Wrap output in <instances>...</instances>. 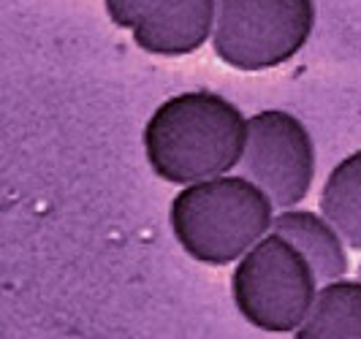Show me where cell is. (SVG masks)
I'll return each instance as SVG.
<instances>
[{"instance_id":"1","label":"cell","mask_w":361,"mask_h":339,"mask_svg":"<svg viewBox=\"0 0 361 339\" xmlns=\"http://www.w3.org/2000/svg\"><path fill=\"white\" fill-rule=\"evenodd\" d=\"M147 166L169 185L228 174L245 158L247 117L212 90H185L166 98L142 130Z\"/></svg>"},{"instance_id":"2","label":"cell","mask_w":361,"mask_h":339,"mask_svg":"<svg viewBox=\"0 0 361 339\" xmlns=\"http://www.w3.org/2000/svg\"><path fill=\"white\" fill-rule=\"evenodd\" d=\"M274 201L253 179L217 174L182 185L169 204V228L188 258L204 266L236 264L271 231Z\"/></svg>"},{"instance_id":"3","label":"cell","mask_w":361,"mask_h":339,"mask_svg":"<svg viewBox=\"0 0 361 339\" xmlns=\"http://www.w3.org/2000/svg\"><path fill=\"white\" fill-rule=\"evenodd\" d=\"M318 271L286 233H264L234 264L231 299L258 331L296 334L318 296Z\"/></svg>"},{"instance_id":"4","label":"cell","mask_w":361,"mask_h":339,"mask_svg":"<svg viewBox=\"0 0 361 339\" xmlns=\"http://www.w3.org/2000/svg\"><path fill=\"white\" fill-rule=\"evenodd\" d=\"M315 0H217L212 49L236 71H269L307 47Z\"/></svg>"},{"instance_id":"5","label":"cell","mask_w":361,"mask_h":339,"mask_svg":"<svg viewBox=\"0 0 361 339\" xmlns=\"http://www.w3.org/2000/svg\"><path fill=\"white\" fill-rule=\"evenodd\" d=\"M245 174L271 196L277 209L299 207L315 179V144L307 125L286 109L247 117Z\"/></svg>"},{"instance_id":"6","label":"cell","mask_w":361,"mask_h":339,"mask_svg":"<svg viewBox=\"0 0 361 339\" xmlns=\"http://www.w3.org/2000/svg\"><path fill=\"white\" fill-rule=\"evenodd\" d=\"M109 19L155 57H185L215 30L217 0H104Z\"/></svg>"},{"instance_id":"7","label":"cell","mask_w":361,"mask_h":339,"mask_svg":"<svg viewBox=\"0 0 361 339\" xmlns=\"http://www.w3.org/2000/svg\"><path fill=\"white\" fill-rule=\"evenodd\" d=\"M271 228L286 233L290 242L307 255L312 269L318 271L321 283L345 277V271H348V242L324 212L288 207V209H280V214H274Z\"/></svg>"},{"instance_id":"8","label":"cell","mask_w":361,"mask_h":339,"mask_svg":"<svg viewBox=\"0 0 361 339\" xmlns=\"http://www.w3.org/2000/svg\"><path fill=\"white\" fill-rule=\"evenodd\" d=\"M302 339H361V277H337L318 288L307 321L296 331Z\"/></svg>"},{"instance_id":"9","label":"cell","mask_w":361,"mask_h":339,"mask_svg":"<svg viewBox=\"0 0 361 339\" xmlns=\"http://www.w3.org/2000/svg\"><path fill=\"white\" fill-rule=\"evenodd\" d=\"M321 212L337 226L348 247L361 250V149L329 171L321 190Z\"/></svg>"},{"instance_id":"10","label":"cell","mask_w":361,"mask_h":339,"mask_svg":"<svg viewBox=\"0 0 361 339\" xmlns=\"http://www.w3.org/2000/svg\"><path fill=\"white\" fill-rule=\"evenodd\" d=\"M359 277H361V264H359Z\"/></svg>"}]
</instances>
